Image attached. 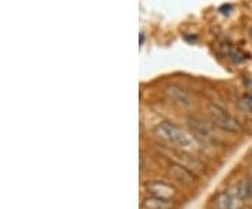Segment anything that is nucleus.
<instances>
[{"mask_svg":"<svg viewBox=\"0 0 252 209\" xmlns=\"http://www.w3.org/2000/svg\"><path fill=\"white\" fill-rule=\"evenodd\" d=\"M170 174L174 177V180H177L180 184L182 186H191L194 183V174L182 165H178V163H172L170 166Z\"/></svg>","mask_w":252,"mask_h":209,"instance_id":"obj_4","label":"nucleus"},{"mask_svg":"<svg viewBox=\"0 0 252 209\" xmlns=\"http://www.w3.org/2000/svg\"><path fill=\"white\" fill-rule=\"evenodd\" d=\"M147 189L151 192V195L154 197H160V198H170L177 194L175 188L162 183V181H153L147 184Z\"/></svg>","mask_w":252,"mask_h":209,"instance_id":"obj_5","label":"nucleus"},{"mask_svg":"<svg viewBox=\"0 0 252 209\" xmlns=\"http://www.w3.org/2000/svg\"><path fill=\"white\" fill-rule=\"evenodd\" d=\"M188 126L191 128V131L195 133L198 138L202 139H210L212 133H210V128L206 124L198 118H188Z\"/></svg>","mask_w":252,"mask_h":209,"instance_id":"obj_6","label":"nucleus"},{"mask_svg":"<svg viewBox=\"0 0 252 209\" xmlns=\"http://www.w3.org/2000/svg\"><path fill=\"white\" fill-rule=\"evenodd\" d=\"M250 35H251V38H252V28H251V30H250Z\"/></svg>","mask_w":252,"mask_h":209,"instance_id":"obj_11","label":"nucleus"},{"mask_svg":"<svg viewBox=\"0 0 252 209\" xmlns=\"http://www.w3.org/2000/svg\"><path fill=\"white\" fill-rule=\"evenodd\" d=\"M156 133L160 136L161 139L167 141V142L178 145L181 147H189L192 146V139L188 133H185L178 128L177 125H174L171 122H162L157 128H156Z\"/></svg>","mask_w":252,"mask_h":209,"instance_id":"obj_2","label":"nucleus"},{"mask_svg":"<svg viewBox=\"0 0 252 209\" xmlns=\"http://www.w3.org/2000/svg\"><path fill=\"white\" fill-rule=\"evenodd\" d=\"M209 115L212 118L213 124L220 128L221 131L229 133H241L242 132V126L241 124L234 117H231L226 110H223L218 105H209Z\"/></svg>","mask_w":252,"mask_h":209,"instance_id":"obj_1","label":"nucleus"},{"mask_svg":"<svg viewBox=\"0 0 252 209\" xmlns=\"http://www.w3.org/2000/svg\"><path fill=\"white\" fill-rule=\"evenodd\" d=\"M165 94L167 97L171 100L172 103H175L177 105L181 107H191L194 104V99L189 94L188 90H185L178 84H170L168 87L165 88Z\"/></svg>","mask_w":252,"mask_h":209,"instance_id":"obj_3","label":"nucleus"},{"mask_svg":"<svg viewBox=\"0 0 252 209\" xmlns=\"http://www.w3.org/2000/svg\"><path fill=\"white\" fill-rule=\"evenodd\" d=\"M244 104L248 110L252 111V94H245L244 96Z\"/></svg>","mask_w":252,"mask_h":209,"instance_id":"obj_10","label":"nucleus"},{"mask_svg":"<svg viewBox=\"0 0 252 209\" xmlns=\"http://www.w3.org/2000/svg\"><path fill=\"white\" fill-rule=\"evenodd\" d=\"M237 192H238V197L241 199H248L252 197V181L251 180H242L238 188H237Z\"/></svg>","mask_w":252,"mask_h":209,"instance_id":"obj_8","label":"nucleus"},{"mask_svg":"<svg viewBox=\"0 0 252 209\" xmlns=\"http://www.w3.org/2000/svg\"><path fill=\"white\" fill-rule=\"evenodd\" d=\"M229 58L230 61H233L234 63H241V62H244L247 59V55L242 51H240V49L231 48L229 51Z\"/></svg>","mask_w":252,"mask_h":209,"instance_id":"obj_9","label":"nucleus"},{"mask_svg":"<svg viewBox=\"0 0 252 209\" xmlns=\"http://www.w3.org/2000/svg\"><path fill=\"white\" fill-rule=\"evenodd\" d=\"M144 208L147 209H172L175 204L170 198H160V197H150L144 199Z\"/></svg>","mask_w":252,"mask_h":209,"instance_id":"obj_7","label":"nucleus"}]
</instances>
